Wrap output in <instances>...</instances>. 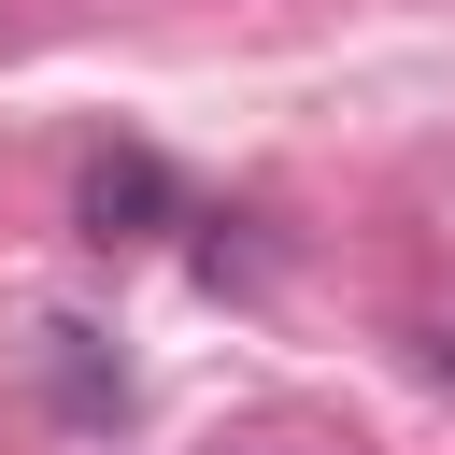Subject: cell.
Returning a JSON list of instances; mask_svg holds the SVG:
<instances>
[{
	"mask_svg": "<svg viewBox=\"0 0 455 455\" xmlns=\"http://www.w3.org/2000/svg\"><path fill=\"white\" fill-rule=\"evenodd\" d=\"M71 213H85V242H156V213H171V171H156V156H85Z\"/></svg>",
	"mask_w": 455,
	"mask_h": 455,
	"instance_id": "6da1fadb",
	"label": "cell"
}]
</instances>
